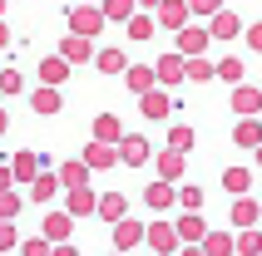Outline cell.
Segmentation results:
<instances>
[{"label": "cell", "mask_w": 262, "mask_h": 256, "mask_svg": "<svg viewBox=\"0 0 262 256\" xmlns=\"http://www.w3.org/2000/svg\"><path fill=\"white\" fill-rule=\"evenodd\" d=\"M203 251L208 256H237V232H213L203 242Z\"/></svg>", "instance_id": "cell-31"}, {"label": "cell", "mask_w": 262, "mask_h": 256, "mask_svg": "<svg viewBox=\"0 0 262 256\" xmlns=\"http://www.w3.org/2000/svg\"><path fill=\"white\" fill-rule=\"evenodd\" d=\"M178 256H208V251H203V246H183Z\"/></svg>", "instance_id": "cell-46"}, {"label": "cell", "mask_w": 262, "mask_h": 256, "mask_svg": "<svg viewBox=\"0 0 262 256\" xmlns=\"http://www.w3.org/2000/svg\"><path fill=\"white\" fill-rule=\"evenodd\" d=\"M59 59H70V64H94V59H99V44L79 40V35H64V40H59Z\"/></svg>", "instance_id": "cell-9"}, {"label": "cell", "mask_w": 262, "mask_h": 256, "mask_svg": "<svg viewBox=\"0 0 262 256\" xmlns=\"http://www.w3.org/2000/svg\"><path fill=\"white\" fill-rule=\"evenodd\" d=\"M139 114H144L148 123H163V118L173 114V99H168L163 89H154V94H144V99H139Z\"/></svg>", "instance_id": "cell-22"}, {"label": "cell", "mask_w": 262, "mask_h": 256, "mask_svg": "<svg viewBox=\"0 0 262 256\" xmlns=\"http://www.w3.org/2000/svg\"><path fill=\"white\" fill-rule=\"evenodd\" d=\"M218 79H223V84H243V79H248V64H243V59H237V55H228V59H218Z\"/></svg>", "instance_id": "cell-33"}, {"label": "cell", "mask_w": 262, "mask_h": 256, "mask_svg": "<svg viewBox=\"0 0 262 256\" xmlns=\"http://www.w3.org/2000/svg\"><path fill=\"white\" fill-rule=\"evenodd\" d=\"M144 242H148V227H144V222H134V217H129V222H119V227H114V251L129 256L134 246H144Z\"/></svg>", "instance_id": "cell-15"}, {"label": "cell", "mask_w": 262, "mask_h": 256, "mask_svg": "<svg viewBox=\"0 0 262 256\" xmlns=\"http://www.w3.org/2000/svg\"><path fill=\"white\" fill-rule=\"evenodd\" d=\"M79 158H84L94 172H99V168H119V148H109V143H94V138L84 143V153H79Z\"/></svg>", "instance_id": "cell-28"}, {"label": "cell", "mask_w": 262, "mask_h": 256, "mask_svg": "<svg viewBox=\"0 0 262 256\" xmlns=\"http://www.w3.org/2000/svg\"><path fill=\"white\" fill-rule=\"evenodd\" d=\"M0 89H5V94H20V89H25L20 69H5V74H0Z\"/></svg>", "instance_id": "cell-42"}, {"label": "cell", "mask_w": 262, "mask_h": 256, "mask_svg": "<svg viewBox=\"0 0 262 256\" xmlns=\"http://www.w3.org/2000/svg\"><path fill=\"white\" fill-rule=\"evenodd\" d=\"M124 89H129V94H139V99H144V94H154V89H159V69H154V64H134V69L124 74Z\"/></svg>", "instance_id": "cell-16"}, {"label": "cell", "mask_w": 262, "mask_h": 256, "mask_svg": "<svg viewBox=\"0 0 262 256\" xmlns=\"http://www.w3.org/2000/svg\"><path fill=\"white\" fill-rule=\"evenodd\" d=\"M104 25H109L104 5H70V35H79V40H99Z\"/></svg>", "instance_id": "cell-2"}, {"label": "cell", "mask_w": 262, "mask_h": 256, "mask_svg": "<svg viewBox=\"0 0 262 256\" xmlns=\"http://www.w3.org/2000/svg\"><path fill=\"white\" fill-rule=\"evenodd\" d=\"M183 172H188V158L183 153H173V148H163L159 153V183H183Z\"/></svg>", "instance_id": "cell-24"}, {"label": "cell", "mask_w": 262, "mask_h": 256, "mask_svg": "<svg viewBox=\"0 0 262 256\" xmlns=\"http://www.w3.org/2000/svg\"><path fill=\"white\" fill-rule=\"evenodd\" d=\"M124 138H129V133H124L119 114H99V118H94V143H109V148H119Z\"/></svg>", "instance_id": "cell-25"}, {"label": "cell", "mask_w": 262, "mask_h": 256, "mask_svg": "<svg viewBox=\"0 0 262 256\" xmlns=\"http://www.w3.org/2000/svg\"><path fill=\"white\" fill-rule=\"evenodd\" d=\"M99 197L104 192H94V187H79V192H64V212L79 222V217H99Z\"/></svg>", "instance_id": "cell-8"}, {"label": "cell", "mask_w": 262, "mask_h": 256, "mask_svg": "<svg viewBox=\"0 0 262 256\" xmlns=\"http://www.w3.org/2000/svg\"><path fill=\"white\" fill-rule=\"evenodd\" d=\"M94 69L114 79V74H129L134 64H129V55H124V44H99V59H94Z\"/></svg>", "instance_id": "cell-14"}, {"label": "cell", "mask_w": 262, "mask_h": 256, "mask_svg": "<svg viewBox=\"0 0 262 256\" xmlns=\"http://www.w3.org/2000/svg\"><path fill=\"white\" fill-rule=\"evenodd\" d=\"M30 109H35L40 118H55L59 109H64V94L50 89V84H40V89H30Z\"/></svg>", "instance_id": "cell-17"}, {"label": "cell", "mask_w": 262, "mask_h": 256, "mask_svg": "<svg viewBox=\"0 0 262 256\" xmlns=\"http://www.w3.org/2000/svg\"><path fill=\"white\" fill-rule=\"evenodd\" d=\"M223 192H228V197H248L252 192V168H243V163H233V168H223Z\"/></svg>", "instance_id": "cell-20"}, {"label": "cell", "mask_w": 262, "mask_h": 256, "mask_svg": "<svg viewBox=\"0 0 262 256\" xmlns=\"http://www.w3.org/2000/svg\"><path fill=\"white\" fill-rule=\"evenodd\" d=\"M109 256H124V251H109Z\"/></svg>", "instance_id": "cell-49"}, {"label": "cell", "mask_w": 262, "mask_h": 256, "mask_svg": "<svg viewBox=\"0 0 262 256\" xmlns=\"http://www.w3.org/2000/svg\"><path fill=\"white\" fill-rule=\"evenodd\" d=\"M55 256H79V246H74V242H64V246H55Z\"/></svg>", "instance_id": "cell-44"}, {"label": "cell", "mask_w": 262, "mask_h": 256, "mask_svg": "<svg viewBox=\"0 0 262 256\" xmlns=\"http://www.w3.org/2000/svg\"><path fill=\"white\" fill-rule=\"evenodd\" d=\"M237 256H262V232H237Z\"/></svg>", "instance_id": "cell-38"}, {"label": "cell", "mask_w": 262, "mask_h": 256, "mask_svg": "<svg viewBox=\"0 0 262 256\" xmlns=\"http://www.w3.org/2000/svg\"><path fill=\"white\" fill-rule=\"evenodd\" d=\"M208 44H218V40H213V30H208V25H188V30L173 40V49H178L183 59H203Z\"/></svg>", "instance_id": "cell-6"}, {"label": "cell", "mask_w": 262, "mask_h": 256, "mask_svg": "<svg viewBox=\"0 0 262 256\" xmlns=\"http://www.w3.org/2000/svg\"><path fill=\"white\" fill-rule=\"evenodd\" d=\"M10 246H25V237L15 232V222H0V251H10Z\"/></svg>", "instance_id": "cell-41"}, {"label": "cell", "mask_w": 262, "mask_h": 256, "mask_svg": "<svg viewBox=\"0 0 262 256\" xmlns=\"http://www.w3.org/2000/svg\"><path fill=\"white\" fill-rule=\"evenodd\" d=\"M79 5H104V0H79Z\"/></svg>", "instance_id": "cell-47"}, {"label": "cell", "mask_w": 262, "mask_h": 256, "mask_svg": "<svg viewBox=\"0 0 262 256\" xmlns=\"http://www.w3.org/2000/svg\"><path fill=\"white\" fill-rule=\"evenodd\" d=\"M257 222H262V202L237 197V202H233V232H252Z\"/></svg>", "instance_id": "cell-26"}, {"label": "cell", "mask_w": 262, "mask_h": 256, "mask_svg": "<svg viewBox=\"0 0 262 256\" xmlns=\"http://www.w3.org/2000/svg\"><path fill=\"white\" fill-rule=\"evenodd\" d=\"M154 15H159V30H168L173 40H178V35H183V30L193 25V5H188V0H163V5H159Z\"/></svg>", "instance_id": "cell-5"}, {"label": "cell", "mask_w": 262, "mask_h": 256, "mask_svg": "<svg viewBox=\"0 0 262 256\" xmlns=\"http://www.w3.org/2000/svg\"><path fill=\"white\" fill-rule=\"evenodd\" d=\"M243 40H248L252 55H262V20H257V25H248V35H243Z\"/></svg>", "instance_id": "cell-43"}, {"label": "cell", "mask_w": 262, "mask_h": 256, "mask_svg": "<svg viewBox=\"0 0 262 256\" xmlns=\"http://www.w3.org/2000/svg\"><path fill=\"white\" fill-rule=\"evenodd\" d=\"M59 183H64V192H79V187H89V172H94V168H89V163H84V158H70V163H59Z\"/></svg>", "instance_id": "cell-19"}, {"label": "cell", "mask_w": 262, "mask_h": 256, "mask_svg": "<svg viewBox=\"0 0 262 256\" xmlns=\"http://www.w3.org/2000/svg\"><path fill=\"white\" fill-rule=\"evenodd\" d=\"M144 207H148L154 217H163L168 207H178V187H173V183H148V187H144Z\"/></svg>", "instance_id": "cell-11"}, {"label": "cell", "mask_w": 262, "mask_h": 256, "mask_svg": "<svg viewBox=\"0 0 262 256\" xmlns=\"http://www.w3.org/2000/svg\"><path fill=\"white\" fill-rule=\"evenodd\" d=\"M119 163H124V168H144V163H154V143H148L144 133H129V138L119 143Z\"/></svg>", "instance_id": "cell-7"}, {"label": "cell", "mask_w": 262, "mask_h": 256, "mask_svg": "<svg viewBox=\"0 0 262 256\" xmlns=\"http://www.w3.org/2000/svg\"><path fill=\"white\" fill-rule=\"evenodd\" d=\"M50 163H55V158L35 153V148H20V153L10 158V177H15V183H25V187H35V183L45 177V172H55Z\"/></svg>", "instance_id": "cell-1"}, {"label": "cell", "mask_w": 262, "mask_h": 256, "mask_svg": "<svg viewBox=\"0 0 262 256\" xmlns=\"http://www.w3.org/2000/svg\"><path fill=\"white\" fill-rule=\"evenodd\" d=\"M59 192H64V183H59V172H45L40 183L30 187V202H35V207H45V202H55Z\"/></svg>", "instance_id": "cell-30"}, {"label": "cell", "mask_w": 262, "mask_h": 256, "mask_svg": "<svg viewBox=\"0 0 262 256\" xmlns=\"http://www.w3.org/2000/svg\"><path fill=\"white\" fill-rule=\"evenodd\" d=\"M233 143L243 148V153H257L262 148V118H237L233 123Z\"/></svg>", "instance_id": "cell-21"}, {"label": "cell", "mask_w": 262, "mask_h": 256, "mask_svg": "<svg viewBox=\"0 0 262 256\" xmlns=\"http://www.w3.org/2000/svg\"><path fill=\"white\" fill-rule=\"evenodd\" d=\"M233 114L237 118H262V89L257 84H237L233 89Z\"/></svg>", "instance_id": "cell-12"}, {"label": "cell", "mask_w": 262, "mask_h": 256, "mask_svg": "<svg viewBox=\"0 0 262 256\" xmlns=\"http://www.w3.org/2000/svg\"><path fill=\"white\" fill-rule=\"evenodd\" d=\"M70 59H59V55H50V59H40V84H50V89H59L64 79H70Z\"/></svg>", "instance_id": "cell-29"}, {"label": "cell", "mask_w": 262, "mask_h": 256, "mask_svg": "<svg viewBox=\"0 0 262 256\" xmlns=\"http://www.w3.org/2000/svg\"><path fill=\"white\" fill-rule=\"evenodd\" d=\"M208 79H218V64L213 59H188V84H208Z\"/></svg>", "instance_id": "cell-36"}, {"label": "cell", "mask_w": 262, "mask_h": 256, "mask_svg": "<svg viewBox=\"0 0 262 256\" xmlns=\"http://www.w3.org/2000/svg\"><path fill=\"white\" fill-rule=\"evenodd\" d=\"M20 256H55V242H50V237H30V242L20 246Z\"/></svg>", "instance_id": "cell-40"}, {"label": "cell", "mask_w": 262, "mask_h": 256, "mask_svg": "<svg viewBox=\"0 0 262 256\" xmlns=\"http://www.w3.org/2000/svg\"><path fill=\"white\" fill-rule=\"evenodd\" d=\"M159 5H163V0H139V10H148V15L159 10Z\"/></svg>", "instance_id": "cell-45"}, {"label": "cell", "mask_w": 262, "mask_h": 256, "mask_svg": "<svg viewBox=\"0 0 262 256\" xmlns=\"http://www.w3.org/2000/svg\"><path fill=\"white\" fill-rule=\"evenodd\" d=\"M193 143H198V133H193L188 123H173V128H168V148H173V153L188 158V153H193Z\"/></svg>", "instance_id": "cell-34"}, {"label": "cell", "mask_w": 262, "mask_h": 256, "mask_svg": "<svg viewBox=\"0 0 262 256\" xmlns=\"http://www.w3.org/2000/svg\"><path fill=\"white\" fill-rule=\"evenodd\" d=\"M148 251L154 256H178L183 251V237H178V227L173 222H163V217H154V222H148Z\"/></svg>", "instance_id": "cell-3"}, {"label": "cell", "mask_w": 262, "mask_h": 256, "mask_svg": "<svg viewBox=\"0 0 262 256\" xmlns=\"http://www.w3.org/2000/svg\"><path fill=\"white\" fill-rule=\"evenodd\" d=\"M188 5H193V20H218L228 10V0H188Z\"/></svg>", "instance_id": "cell-37"}, {"label": "cell", "mask_w": 262, "mask_h": 256, "mask_svg": "<svg viewBox=\"0 0 262 256\" xmlns=\"http://www.w3.org/2000/svg\"><path fill=\"white\" fill-rule=\"evenodd\" d=\"M104 15H109V25H129L139 15V0H104Z\"/></svg>", "instance_id": "cell-32"}, {"label": "cell", "mask_w": 262, "mask_h": 256, "mask_svg": "<svg viewBox=\"0 0 262 256\" xmlns=\"http://www.w3.org/2000/svg\"><path fill=\"white\" fill-rule=\"evenodd\" d=\"M203 202H208V192L198 183H183V187H178V207H183V212H203Z\"/></svg>", "instance_id": "cell-35"}, {"label": "cell", "mask_w": 262, "mask_h": 256, "mask_svg": "<svg viewBox=\"0 0 262 256\" xmlns=\"http://www.w3.org/2000/svg\"><path fill=\"white\" fill-rule=\"evenodd\" d=\"M40 237H50L55 246L74 242V217L64 212V207H45V212H40Z\"/></svg>", "instance_id": "cell-4"}, {"label": "cell", "mask_w": 262, "mask_h": 256, "mask_svg": "<svg viewBox=\"0 0 262 256\" xmlns=\"http://www.w3.org/2000/svg\"><path fill=\"white\" fill-rule=\"evenodd\" d=\"M124 35H129L134 44H148V40H154V35H159V15L139 10V15H134V20H129V25H124Z\"/></svg>", "instance_id": "cell-27"}, {"label": "cell", "mask_w": 262, "mask_h": 256, "mask_svg": "<svg viewBox=\"0 0 262 256\" xmlns=\"http://www.w3.org/2000/svg\"><path fill=\"white\" fill-rule=\"evenodd\" d=\"M20 207H25V197H20V192H0V222H15V217H20Z\"/></svg>", "instance_id": "cell-39"}, {"label": "cell", "mask_w": 262, "mask_h": 256, "mask_svg": "<svg viewBox=\"0 0 262 256\" xmlns=\"http://www.w3.org/2000/svg\"><path fill=\"white\" fill-rule=\"evenodd\" d=\"M99 217L109 222V227H119V222H129V197H124L119 187H114V192H104V197H99Z\"/></svg>", "instance_id": "cell-23"}, {"label": "cell", "mask_w": 262, "mask_h": 256, "mask_svg": "<svg viewBox=\"0 0 262 256\" xmlns=\"http://www.w3.org/2000/svg\"><path fill=\"white\" fill-rule=\"evenodd\" d=\"M159 84H188V59L178 55V49H168V55H159Z\"/></svg>", "instance_id": "cell-13"}, {"label": "cell", "mask_w": 262, "mask_h": 256, "mask_svg": "<svg viewBox=\"0 0 262 256\" xmlns=\"http://www.w3.org/2000/svg\"><path fill=\"white\" fill-rule=\"evenodd\" d=\"M208 30H213V40H218V44L237 40V35H248V25H243V15H237V10H223L218 20H208Z\"/></svg>", "instance_id": "cell-18"}, {"label": "cell", "mask_w": 262, "mask_h": 256, "mask_svg": "<svg viewBox=\"0 0 262 256\" xmlns=\"http://www.w3.org/2000/svg\"><path fill=\"white\" fill-rule=\"evenodd\" d=\"M252 158H257V168H262V148H257V153H252Z\"/></svg>", "instance_id": "cell-48"}, {"label": "cell", "mask_w": 262, "mask_h": 256, "mask_svg": "<svg viewBox=\"0 0 262 256\" xmlns=\"http://www.w3.org/2000/svg\"><path fill=\"white\" fill-rule=\"evenodd\" d=\"M173 227H178V237H183V246H203L208 237H213V227L203 222V212H183Z\"/></svg>", "instance_id": "cell-10"}]
</instances>
